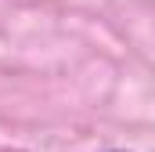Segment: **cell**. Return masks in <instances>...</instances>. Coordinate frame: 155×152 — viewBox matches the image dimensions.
I'll use <instances>...</instances> for the list:
<instances>
[{
	"mask_svg": "<svg viewBox=\"0 0 155 152\" xmlns=\"http://www.w3.org/2000/svg\"><path fill=\"white\" fill-rule=\"evenodd\" d=\"M112 152H123V149H112Z\"/></svg>",
	"mask_w": 155,
	"mask_h": 152,
	"instance_id": "cell-1",
	"label": "cell"
}]
</instances>
